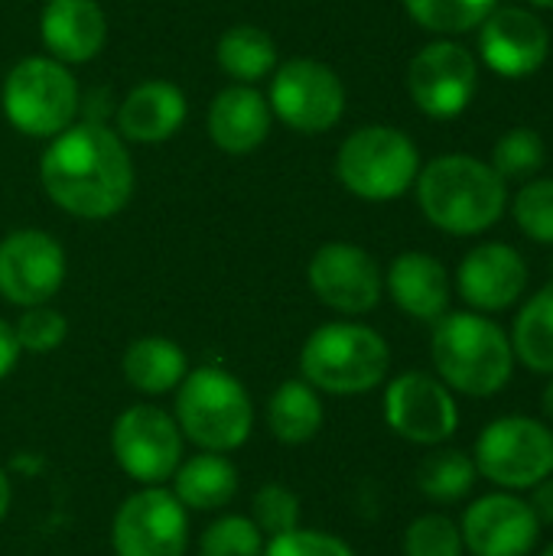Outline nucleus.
Wrapping results in <instances>:
<instances>
[{
	"instance_id": "nucleus-3",
	"label": "nucleus",
	"mask_w": 553,
	"mask_h": 556,
	"mask_svg": "<svg viewBox=\"0 0 553 556\" xmlns=\"http://www.w3.org/2000/svg\"><path fill=\"white\" fill-rule=\"evenodd\" d=\"M430 355L440 381L469 397L499 394L515 371V349L505 329L479 313H447L433 326Z\"/></svg>"
},
{
	"instance_id": "nucleus-35",
	"label": "nucleus",
	"mask_w": 553,
	"mask_h": 556,
	"mask_svg": "<svg viewBox=\"0 0 553 556\" xmlns=\"http://www.w3.org/2000/svg\"><path fill=\"white\" fill-rule=\"evenodd\" d=\"M13 332H16V342H20L23 352L46 355V352H52V349H59L65 342L68 323H65L62 313H55V309H49L42 303V306H26V313L20 316Z\"/></svg>"
},
{
	"instance_id": "nucleus-5",
	"label": "nucleus",
	"mask_w": 553,
	"mask_h": 556,
	"mask_svg": "<svg viewBox=\"0 0 553 556\" xmlns=\"http://www.w3.org/2000/svg\"><path fill=\"white\" fill-rule=\"evenodd\" d=\"M388 342L359 323H326L300 352L303 381L326 394H365L388 378Z\"/></svg>"
},
{
	"instance_id": "nucleus-29",
	"label": "nucleus",
	"mask_w": 553,
	"mask_h": 556,
	"mask_svg": "<svg viewBox=\"0 0 553 556\" xmlns=\"http://www.w3.org/2000/svg\"><path fill=\"white\" fill-rule=\"evenodd\" d=\"M414 23L430 33H469L495 10V0H404Z\"/></svg>"
},
{
	"instance_id": "nucleus-21",
	"label": "nucleus",
	"mask_w": 553,
	"mask_h": 556,
	"mask_svg": "<svg viewBox=\"0 0 553 556\" xmlns=\"http://www.w3.org/2000/svg\"><path fill=\"white\" fill-rule=\"evenodd\" d=\"M388 290H391V300L420 323H437L450 309L447 267L424 251H407L391 264Z\"/></svg>"
},
{
	"instance_id": "nucleus-11",
	"label": "nucleus",
	"mask_w": 553,
	"mask_h": 556,
	"mask_svg": "<svg viewBox=\"0 0 553 556\" xmlns=\"http://www.w3.org/2000/svg\"><path fill=\"white\" fill-rule=\"evenodd\" d=\"M111 544L117 556H186V508L173 492L160 485H143L117 508Z\"/></svg>"
},
{
	"instance_id": "nucleus-32",
	"label": "nucleus",
	"mask_w": 553,
	"mask_h": 556,
	"mask_svg": "<svg viewBox=\"0 0 553 556\" xmlns=\"http://www.w3.org/2000/svg\"><path fill=\"white\" fill-rule=\"evenodd\" d=\"M251 521L257 525V531L271 541L280 538L293 528H300V498L287 489V485H264L254 492L251 502Z\"/></svg>"
},
{
	"instance_id": "nucleus-7",
	"label": "nucleus",
	"mask_w": 553,
	"mask_h": 556,
	"mask_svg": "<svg viewBox=\"0 0 553 556\" xmlns=\"http://www.w3.org/2000/svg\"><path fill=\"white\" fill-rule=\"evenodd\" d=\"M78 85L59 59L29 55L3 81V114L26 137H55L72 127Z\"/></svg>"
},
{
	"instance_id": "nucleus-14",
	"label": "nucleus",
	"mask_w": 553,
	"mask_h": 556,
	"mask_svg": "<svg viewBox=\"0 0 553 556\" xmlns=\"http://www.w3.org/2000/svg\"><path fill=\"white\" fill-rule=\"evenodd\" d=\"M65 280V251L36 228L13 231L0 241V296L16 306H42Z\"/></svg>"
},
{
	"instance_id": "nucleus-41",
	"label": "nucleus",
	"mask_w": 553,
	"mask_h": 556,
	"mask_svg": "<svg viewBox=\"0 0 553 556\" xmlns=\"http://www.w3.org/2000/svg\"><path fill=\"white\" fill-rule=\"evenodd\" d=\"M535 7H541V10H553V0H531Z\"/></svg>"
},
{
	"instance_id": "nucleus-19",
	"label": "nucleus",
	"mask_w": 553,
	"mask_h": 556,
	"mask_svg": "<svg viewBox=\"0 0 553 556\" xmlns=\"http://www.w3.org/2000/svg\"><path fill=\"white\" fill-rule=\"evenodd\" d=\"M39 29L59 62H91L108 39V20L95 0H49Z\"/></svg>"
},
{
	"instance_id": "nucleus-8",
	"label": "nucleus",
	"mask_w": 553,
	"mask_h": 556,
	"mask_svg": "<svg viewBox=\"0 0 553 556\" xmlns=\"http://www.w3.org/2000/svg\"><path fill=\"white\" fill-rule=\"evenodd\" d=\"M476 472L502 492H525L553 476V430L535 417L492 420L473 450Z\"/></svg>"
},
{
	"instance_id": "nucleus-6",
	"label": "nucleus",
	"mask_w": 553,
	"mask_h": 556,
	"mask_svg": "<svg viewBox=\"0 0 553 556\" xmlns=\"http://www.w3.org/2000/svg\"><path fill=\"white\" fill-rule=\"evenodd\" d=\"M336 173L342 186L368 202H388L404 195L420 173V153L414 140L394 127L372 124L345 137L339 147Z\"/></svg>"
},
{
	"instance_id": "nucleus-40",
	"label": "nucleus",
	"mask_w": 553,
	"mask_h": 556,
	"mask_svg": "<svg viewBox=\"0 0 553 556\" xmlns=\"http://www.w3.org/2000/svg\"><path fill=\"white\" fill-rule=\"evenodd\" d=\"M544 414L551 417V424H553V375H551V384L544 388Z\"/></svg>"
},
{
	"instance_id": "nucleus-36",
	"label": "nucleus",
	"mask_w": 553,
	"mask_h": 556,
	"mask_svg": "<svg viewBox=\"0 0 553 556\" xmlns=\"http://www.w3.org/2000/svg\"><path fill=\"white\" fill-rule=\"evenodd\" d=\"M264 556H355L345 541H339L336 534L326 531H303L293 528L280 538H271Z\"/></svg>"
},
{
	"instance_id": "nucleus-33",
	"label": "nucleus",
	"mask_w": 553,
	"mask_h": 556,
	"mask_svg": "<svg viewBox=\"0 0 553 556\" xmlns=\"http://www.w3.org/2000/svg\"><path fill=\"white\" fill-rule=\"evenodd\" d=\"M460 525L447 515H420L404 534V556H463Z\"/></svg>"
},
{
	"instance_id": "nucleus-9",
	"label": "nucleus",
	"mask_w": 553,
	"mask_h": 556,
	"mask_svg": "<svg viewBox=\"0 0 553 556\" xmlns=\"http://www.w3.org/2000/svg\"><path fill=\"white\" fill-rule=\"evenodd\" d=\"M111 450L117 466L134 482L160 485L173 479L183 463V433L166 410L153 404H134L114 420Z\"/></svg>"
},
{
	"instance_id": "nucleus-26",
	"label": "nucleus",
	"mask_w": 553,
	"mask_h": 556,
	"mask_svg": "<svg viewBox=\"0 0 553 556\" xmlns=\"http://www.w3.org/2000/svg\"><path fill=\"white\" fill-rule=\"evenodd\" d=\"M512 349L521 365L538 375H553V283L538 290L515 319Z\"/></svg>"
},
{
	"instance_id": "nucleus-23",
	"label": "nucleus",
	"mask_w": 553,
	"mask_h": 556,
	"mask_svg": "<svg viewBox=\"0 0 553 556\" xmlns=\"http://www.w3.org/2000/svg\"><path fill=\"white\" fill-rule=\"evenodd\" d=\"M238 492V469L225 453H199L173 472V495L183 508L192 511H218Z\"/></svg>"
},
{
	"instance_id": "nucleus-4",
	"label": "nucleus",
	"mask_w": 553,
	"mask_h": 556,
	"mask_svg": "<svg viewBox=\"0 0 553 556\" xmlns=\"http://www.w3.org/2000/svg\"><path fill=\"white\" fill-rule=\"evenodd\" d=\"M176 424L179 433L205 453H231L251 437L254 404L235 375L205 365L186 371V378L179 381Z\"/></svg>"
},
{
	"instance_id": "nucleus-24",
	"label": "nucleus",
	"mask_w": 553,
	"mask_h": 556,
	"mask_svg": "<svg viewBox=\"0 0 553 556\" xmlns=\"http://www.w3.org/2000/svg\"><path fill=\"white\" fill-rule=\"evenodd\" d=\"M124 378L140 394H166L186 378V352L160 336L137 339L124 352Z\"/></svg>"
},
{
	"instance_id": "nucleus-22",
	"label": "nucleus",
	"mask_w": 553,
	"mask_h": 556,
	"mask_svg": "<svg viewBox=\"0 0 553 556\" xmlns=\"http://www.w3.org/2000/svg\"><path fill=\"white\" fill-rule=\"evenodd\" d=\"M186 121V94L173 81H140L117 111V127L127 140L160 143L169 140Z\"/></svg>"
},
{
	"instance_id": "nucleus-13",
	"label": "nucleus",
	"mask_w": 553,
	"mask_h": 556,
	"mask_svg": "<svg viewBox=\"0 0 553 556\" xmlns=\"http://www.w3.org/2000/svg\"><path fill=\"white\" fill-rule=\"evenodd\" d=\"M385 420L401 440L440 446L456 433L460 407L440 378L427 371H404L385 391Z\"/></svg>"
},
{
	"instance_id": "nucleus-15",
	"label": "nucleus",
	"mask_w": 553,
	"mask_h": 556,
	"mask_svg": "<svg viewBox=\"0 0 553 556\" xmlns=\"http://www.w3.org/2000/svg\"><path fill=\"white\" fill-rule=\"evenodd\" d=\"M460 534L473 556H528L538 547L541 525L525 498L492 492L466 508Z\"/></svg>"
},
{
	"instance_id": "nucleus-42",
	"label": "nucleus",
	"mask_w": 553,
	"mask_h": 556,
	"mask_svg": "<svg viewBox=\"0 0 553 556\" xmlns=\"http://www.w3.org/2000/svg\"><path fill=\"white\" fill-rule=\"evenodd\" d=\"M541 556H553V544H551V547H548V551H544V554H541Z\"/></svg>"
},
{
	"instance_id": "nucleus-12",
	"label": "nucleus",
	"mask_w": 553,
	"mask_h": 556,
	"mask_svg": "<svg viewBox=\"0 0 553 556\" xmlns=\"http://www.w3.org/2000/svg\"><path fill=\"white\" fill-rule=\"evenodd\" d=\"M407 88L414 104L437 117V121H450L456 114H463L469 108V101L476 98L479 88V65L473 59L469 49H463L460 42L440 39L424 46L407 68Z\"/></svg>"
},
{
	"instance_id": "nucleus-38",
	"label": "nucleus",
	"mask_w": 553,
	"mask_h": 556,
	"mask_svg": "<svg viewBox=\"0 0 553 556\" xmlns=\"http://www.w3.org/2000/svg\"><path fill=\"white\" fill-rule=\"evenodd\" d=\"M531 511L538 518V525H551L553 528V476H548L544 482H538L531 489Z\"/></svg>"
},
{
	"instance_id": "nucleus-30",
	"label": "nucleus",
	"mask_w": 553,
	"mask_h": 556,
	"mask_svg": "<svg viewBox=\"0 0 553 556\" xmlns=\"http://www.w3.org/2000/svg\"><path fill=\"white\" fill-rule=\"evenodd\" d=\"M202 556H264V534L244 515H222L199 541Z\"/></svg>"
},
{
	"instance_id": "nucleus-10",
	"label": "nucleus",
	"mask_w": 553,
	"mask_h": 556,
	"mask_svg": "<svg viewBox=\"0 0 553 556\" xmlns=\"http://www.w3.org/2000/svg\"><path fill=\"white\" fill-rule=\"evenodd\" d=\"M271 111L300 134H326L342 121V78L316 59H290L271 81Z\"/></svg>"
},
{
	"instance_id": "nucleus-2",
	"label": "nucleus",
	"mask_w": 553,
	"mask_h": 556,
	"mask_svg": "<svg viewBox=\"0 0 553 556\" xmlns=\"http://www.w3.org/2000/svg\"><path fill=\"white\" fill-rule=\"evenodd\" d=\"M417 202L440 231L466 238L482 235L505 215L508 186L489 163L447 153L417 173Z\"/></svg>"
},
{
	"instance_id": "nucleus-18",
	"label": "nucleus",
	"mask_w": 553,
	"mask_h": 556,
	"mask_svg": "<svg viewBox=\"0 0 553 556\" xmlns=\"http://www.w3.org/2000/svg\"><path fill=\"white\" fill-rule=\"evenodd\" d=\"M456 287H460V296L473 309L502 313L521 300V293L528 287V264L515 248H508L502 241L479 244L476 251H469L463 257Z\"/></svg>"
},
{
	"instance_id": "nucleus-20",
	"label": "nucleus",
	"mask_w": 553,
	"mask_h": 556,
	"mask_svg": "<svg viewBox=\"0 0 553 556\" xmlns=\"http://www.w3.org/2000/svg\"><path fill=\"white\" fill-rule=\"evenodd\" d=\"M271 134V104L248 85L225 88L209 108V137L225 153H251Z\"/></svg>"
},
{
	"instance_id": "nucleus-31",
	"label": "nucleus",
	"mask_w": 553,
	"mask_h": 556,
	"mask_svg": "<svg viewBox=\"0 0 553 556\" xmlns=\"http://www.w3.org/2000/svg\"><path fill=\"white\" fill-rule=\"evenodd\" d=\"M502 179H515V176H531L544 166V140L538 130L531 127H515L508 130L495 150H492V163H489Z\"/></svg>"
},
{
	"instance_id": "nucleus-28",
	"label": "nucleus",
	"mask_w": 553,
	"mask_h": 556,
	"mask_svg": "<svg viewBox=\"0 0 553 556\" xmlns=\"http://www.w3.org/2000/svg\"><path fill=\"white\" fill-rule=\"evenodd\" d=\"M476 479H479L476 463L463 450H437L417 469V489L430 502H440V505L466 498L473 492Z\"/></svg>"
},
{
	"instance_id": "nucleus-16",
	"label": "nucleus",
	"mask_w": 553,
	"mask_h": 556,
	"mask_svg": "<svg viewBox=\"0 0 553 556\" xmlns=\"http://www.w3.org/2000/svg\"><path fill=\"white\" fill-rule=\"evenodd\" d=\"M310 287L313 293L349 316L368 313L378 306L381 300V270L375 264V257L355 244H323L313 261H310Z\"/></svg>"
},
{
	"instance_id": "nucleus-1",
	"label": "nucleus",
	"mask_w": 553,
	"mask_h": 556,
	"mask_svg": "<svg viewBox=\"0 0 553 556\" xmlns=\"http://www.w3.org/2000/svg\"><path fill=\"white\" fill-rule=\"evenodd\" d=\"M49 199L75 218H111L134 192V163L121 137L101 124H72L52 137L39 163Z\"/></svg>"
},
{
	"instance_id": "nucleus-17",
	"label": "nucleus",
	"mask_w": 553,
	"mask_h": 556,
	"mask_svg": "<svg viewBox=\"0 0 553 556\" xmlns=\"http://www.w3.org/2000/svg\"><path fill=\"white\" fill-rule=\"evenodd\" d=\"M479 49L492 72L505 78H528L544 65L551 36L538 13L525 7H502L482 20Z\"/></svg>"
},
{
	"instance_id": "nucleus-34",
	"label": "nucleus",
	"mask_w": 553,
	"mask_h": 556,
	"mask_svg": "<svg viewBox=\"0 0 553 556\" xmlns=\"http://www.w3.org/2000/svg\"><path fill=\"white\" fill-rule=\"evenodd\" d=\"M512 212H515L518 228L531 241L553 244V179H535V182L521 186Z\"/></svg>"
},
{
	"instance_id": "nucleus-27",
	"label": "nucleus",
	"mask_w": 553,
	"mask_h": 556,
	"mask_svg": "<svg viewBox=\"0 0 553 556\" xmlns=\"http://www.w3.org/2000/svg\"><path fill=\"white\" fill-rule=\"evenodd\" d=\"M274 62H277V46L257 26H231L218 39V65L225 68V75H231L241 85L264 78L274 68Z\"/></svg>"
},
{
	"instance_id": "nucleus-37",
	"label": "nucleus",
	"mask_w": 553,
	"mask_h": 556,
	"mask_svg": "<svg viewBox=\"0 0 553 556\" xmlns=\"http://www.w3.org/2000/svg\"><path fill=\"white\" fill-rule=\"evenodd\" d=\"M20 342H16V332H13V326L10 323H3L0 319V381L16 368V362H20Z\"/></svg>"
},
{
	"instance_id": "nucleus-39",
	"label": "nucleus",
	"mask_w": 553,
	"mask_h": 556,
	"mask_svg": "<svg viewBox=\"0 0 553 556\" xmlns=\"http://www.w3.org/2000/svg\"><path fill=\"white\" fill-rule=\"evenodd\" d=\"M7 508H10V482H7V476L0 469V521L7 518Z\"/></svg>"
},
{
	"instance_id": "nucleus-25",
	"label": "nucleus",
	"mask_w": 553,
	"mask_h": 556,
	"mask_svg": "<svg viewBox=\"0 0 553 556\" xmlns=\"http://www.w3.org/2000/svg\"><path fill=\"white\" fill-rule=\"evenodd\" d=\"M267 427L280 443H310L323 427V401L310 381H284L267 404Z\"/></svg>"
}]
</instances>
